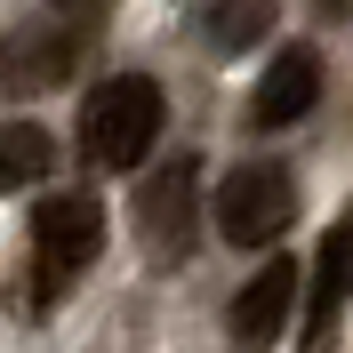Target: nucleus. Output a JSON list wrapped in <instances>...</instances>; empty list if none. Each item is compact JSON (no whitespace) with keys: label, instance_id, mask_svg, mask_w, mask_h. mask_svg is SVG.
<instances>
[{"label":"nucleus","instance_id":"obj_6","mask_svg":"<svg viewBox=\"0 0 353 353\" xmlns=\"http://www.w3.org/2000/svg\"><path fill=\"white\" fill-rule=\"evenodd\" d=\"M345 305H353V217L321 233V257H313V305H305V353H321L337 337Z\"/></svg>","mask_w":353,"mask_h":353},{"label":"nucleus","instance_id":"obj_9","mask_svg":"<svg viewBox=\"0 0 353 353\" xmlns=\"http://www.w3.org/2000/svg\"><path fill=\"white\" fill-rule=\"evenodd\" d=\"M273 32V0H209V17H201V41L209 57H241Z\"/></svg>","mask_w":353,"mask_h":353},{"label":"nucleus","instance_id":"obj_5","mask_svg":"<svg viewBox=\"0 0 353 353\" xmlns=\"http://www.w3.org/2000/svg\"><path fill=\"white\" fill-rule=\"evenodd\" d=\"M297 265L289 257H273L265 273H249V289L233 297V345L241 353H273V337L289 330V313H297Z\"/></svg>","mask_w":353,"mask_h":353},{"label":"nucleus","instance_id":"obj_7","mask_svg":"<svg viewBox=\"0 0 353 353\" xmlns=\"http://www.w3.org/2000/svg\"><path fill=\"white\" fill-rule=\"evenodd\" d=\"M72 72V32L57 17H41V24H17L8 41H0V88H57Z\"/></svg>","mask_w":353,"mask_h":353},{"label":"nucleus","instance_id":"obj_2","mask_svg":"<svg viewBox=\"0 0 353 353\" xmlns=\"http://www.w3.org/2000/svg\"><path fill=\"white\" fill-rule=\"evenodd\" d=\"M97 257H105V209L88 193H57V201L32 209V273H41L32 297H41V305H57Z\"/></svg>","mask_w":353,"mask_h":353},{"label":"nucleus","instance_id":"obj_11","mask_svg":"<svg viewBox=\"0 0 353 353\" xmlns=\"http://www.w3.org/2000/svg\"><path fill=\"white\" fill-rule=\"evenodd\" d=\"M321 8H330V17H353V0H321Z\"/></svg>","mask_w":353,"mask_h":353},{"label":"nucleus","instance_id":"obj_8","mask_svg":"<svg viewBox=\"0 0 353 353\" xmlns=\"http://www.w3.org/2000/svg\"><path fill=\"white\" fill-rule=\"evenodd\" d=\"M313 97H321V57L297 41V48H281V57H273V72L257 81L249 121H257V129H289V121H305V112H313Z\"/></svg>","mask_w":353,"mask_h":353},{"label":"nucleus","instance_id":"obj_4","mask_svg":"<svg viewBox=\"0 0 353 353\" xmlns=\"http://www.w3.org/2000/svg\"><path fill=\"white\" fill-rule=\"evenodd\" d=\"M193 233H201V169L193 161H161L137 193V241L153 265H185L193 257Z\"/></svg>","mask_w":353,"mask_h":353},{"label":"nucleus","instance_id":"obj_1","mask_svg":"<svg viewBox=\"0 0 353 353\" xmlns=\"http://www.w3.org/2000/svg\"><path fill=\"white\" fill-rule=\"evenodd\" d=\"M161 129H169V97H161V81H145V72H112V81L88 88L81 105V145L105 169H145V153L161 145Z\"/></svg>","mask_w":353,"mask_h":353},{"label":"nucleus","instance_id":"obj_12","mask_svg":"<svg viewBox=\"0 0 353 353\" xmlns=\"http://www.w3.org/2000/svg\"><path fill=\"white\" fill-rule=\"evenodd\" d=\"M65 8H72V0H65Z\"/></svg>","mask_w":353,"mask_h":353},{"label":"nucleus","instance_id":"obj_10","mask_svg":"<svg viewBox=\"0 0 353 353\" xmlns=\"http://www.w3.org/2000/svg\"><path fill=\"white\" fill-rule=\"evenodd\" d=\"M48 161H57V145H48V129H32V121H0V193H24V185H41Z\"/></svg>","mask_w":353,"mask_h":353},{"label":"nucleus","instance_id":"obj_3","mask_svg":"<svg viewBox=\"0 0 353 353\" xmlns=\"http://www.w3.org/2000/svg\"><path fill=\"white\" fill-rule=\"evenodd\" d=\"M289 217H297V176L273 169V161H241V169L217 185V233H225L233 249L281 241Z\"/></svg>","mask_w":353,"mask_h":353}]
</instances>
